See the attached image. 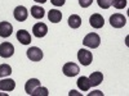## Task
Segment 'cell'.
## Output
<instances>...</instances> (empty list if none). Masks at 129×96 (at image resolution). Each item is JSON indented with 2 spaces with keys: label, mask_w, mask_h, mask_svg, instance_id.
Listing matches in <instances>:
<instances>
[{
  "label": "cell",
  "mask_w": 129,
  "mask_h": 96,
  "mask_svg": "<svg viewBox=\"0 0 129 96\" xmlns=\"http://www.w3.org/2000/svg\"><path fill=\"white\" fill-rule=\"evenodd\" d=\"M26 55H27V58H28L31 62H40V60L43 59V56H44L41 49H39V48H36V46L30 48V49L26 51Z\"/></svg>",
  "instance_id": "cell-4"
},
{
  "label": "cell",
  "mask_w": 129,
  "mask_h": 96,
  "mask_svg": "<svg viewBox=\"0 0 129 96\" xmlns=\"http://www.w3.org/2000/svg\"><path fill=\"white\" fill-rule=\"evenodd\" d=\"M89 23L93 28H102L103 24H105V19L100 13H94L89 18Z\"/></svg>",
  "instance_id": "cell-9"
},
{
  "label": "cell",
  "mask_w": 129,
  "mask_h": 96,
  "mask_svg": "<svg viewBox=\"0 0 129 96\" xmlns=\"http://www.w3.org/2000/svg\"><path fill=\"white\" fill-rule=\"evenodd\" d=\"M34 2H36V3H41V4H44L47 0H34Z\"/></svg>",
  "instance_id": "cell-26"
},
{
  "label": "cell",
  "mask_w": 129,
  "mask_h": 96,
  "mask_svg": "<svg viewBox=\"0 0 129 96\" xmlns=\"http://www.w3.org/2000/svg\"><path fill=\"white\" fill-rule=\"evenodd\" d=\"M39 86H40L39 80H36V78H31V80H28V81L26 82V84H25V91H26V94L31 95L32 91H34L36 87H39Z\"/></svg>",
  "instance_id": "cell-13"
},
{
  "label": "cell",
  "mask_w": 129,
  "mask_h": 96,
  "mask_svg": "<svg viewBox=\"0 0 129 96\" xmlns=\"http://www.w3.org/2000/svg\"><path fill=\"white\" fill-rule=\"evenodd\" d=\"M48 19L50 20L52 23H58L61 22V19H62V13L59 12V10L57 9H52L48 12Z\"/></svg>",
  "instance_id": "cell-14"
},
{
  "label": "cell",
  "mask_w": 129,
  "mask_h": 96,
  "mask_svg": "<svg viewBox=\"0 0 129 96\" xmlns=\"http://www.w3.org/2000/svg\"><path fill=\"white\" fill-rule=\"evenodd\" d=\"M50 2H52L53 5H56V6H62L66 0H50Z\"/></svg>",
  "instance_id": "cell-24"
},
{
  "label": "cell",
  "mask_w": 129,
  "mask_h": 96,
  "mask_svg": "<svg viewBox=\"0 0 129 96\" xmlns=\"http://www.w3.org/2000/svg\"><path fill=\"white\" fill-rule=\"evenodd\" d=\"M102 81H103V74L101 72H93L89 77L90 86H98Z\"/></svg>",
  "instance_id": "cell-15"
},
{
  "label": "cell",
  "mask_w": 129,
  "mask_h": 96,
  "mask_svg": "<svg viewBox=\"0 0 129 96\" xmlns=\"http://www.w3.org/2000/svg\"><path fill=\"white\" fill-rule=\"evenodd\" d=\"M44 14H45V10L43 9L41 6H39V5L31 6V16L34 17L35 19H41L43 17H44Z\"/></svg>",
  "instance_id": "cell-16"
},
{
  "label": "cell",
  "mask_w": 129,
  "mask_h": 96,
  "mask_svg": "<svg viewBox=\"0 0 129 96\" xmlns=\"http://www.w3.org/2000/svg\"><path fill=\"white\" fill-rule=\"evenodd\" d=\"M116 9H124L126 6V0H112V4Z\"/></svg>",
  "instance_id": "cell-21"
},
{
  "label": "cell",
  "mask_w": 129,
  "mask_h": 96,
  "mask_svg": "<svg viewBox=\"0 0 129 96\" xmlns=\"http://www.w3.org/2000/svg\"><path fill=\"white\" fill-rule=\"evenodd\" d=\"M62 70H63V74L66 77H75V76H78V73H79V67H78V64L70 62V63L64 64Z\"/></svg>",
  "instance_id": "cell-5"
},
{
  "label": "cell",
  "mask_w": 129,
  "mask_h": 96,
  "mask_svg": "<svg viewBox=\"0 0 129 96\" xmlns=\"http://www.w3.org/2000/svg\"><path fill=\"white\" fill-rule=\"evenodd\" d=\"M78 87L81 90V91H88L90 88V82H89V78L88 77H80L78 80Z\"/></svg>",
  "instance_id": "cell-18"
},
{
  "label": "cell",
  "mask_w": 129,
  "mask_h": 96,
  "mask_svg": "<svg viewBox=\"0 0 129 96\" xmlns=\"http://www.w3.org/2000/svg\"><path fill=\"white\" fill-rule=\"evenodd\" d=\"M13 54H14V46L10 42L0 44V56L2 58H10Z\"/></svg>",
  "instance_id": "cell-7"
},
{
  "label": "cell",
  "mask_w": 129,
  "mask_h": 96,
  "mask_svg": "<svg viewBox=\"0 0 129 96\" xmlns=\"http://www.w3.org/2000/svg\"><path fill=\"white\" fill-rule=\"evenodd\" d=\"M17 40L22 45H28L31 42V35L26 30H19V31H17Z\"/></svg>",
  "instance_id": "cell-11"
},
{
  "label": "cell",
  "mask_w": 129,
  "mask_h": 96,
  "mask_svg": "<svg viewBox=\"0 0 129 96\" xmlns=\"http://www.w3.org/2000/svg\"><path fill=\"white\" fill-rule=\"evenodd\" d=\"M78 59H79V62L83 64V66L87 67L93 60V54H92V51H89L87 49H80L78 51Z\"/></svg>",
  "instance_id": "cell-2"
},
{
  "label": "cell",
  "mask_w": 129,
  "mask_h": 96,
  "mask_svg": "<svg viewBox=\"0 0 129 96\" xmlns=\"http://www.w3.org/2000/svg\"><path fill=\"white\" fill-rule=\"evenodd\" d=\"M12 32H13V26L9 22H7V20L0 22V37L7 38L12 35Z\"/></svg>",
  "instance_id": "cell-10"
},
{
  "label": "cell",
  "mask_w": 129,
  "mask_h": 96,
  "mask_svg": "<svg viewBox=\"0 0 129 96\" xmlns=\"http://www.w3.org/2000/svg\"><path fill=\"white\" fill-rule=\"evenodd\" d=\"M92 95H101V96H102V92H101V91H93V92L89 94V96H92Z\"/></svg>",
  "instance_id": "cell-25"
},
{
  "label": "cell",
  "mask_w": 129,
  "mask_h": 96,
  "mask_svg": "<svg viewBox=\"0 0 129 96\" xmlns=\"http://www.w3.org/2000/svg\"><path fill=\"white\" fill-rule=\"evenodd\" d=\"M16 87V82L13 80H9V78H5L3 81H0V90L2 91H13Z\"/></svg>",
  "instance_id": "cell-12"
},
{
  "label": "cell",
  "mask_w": 129,
  "mask_h": 96,
  "mask_svg": "<svg viewBox=\"0 0 129 96\" xmlns=\"http://www.w3.org/2000/svg\"><path fill=\"white\" fill-rule=\"evenodd\" d=\"M32 34H34V36L38 37V38L44 37L48 34V26L43 22H38L36 24H34V27H32Z\"/></svg>",
  "instance_id": "cell-6"
},
{
  "label": "cell",
  "mask_w": 129,
  "mask_h": 96,
  "mask_svg": "<svg viewBox=\"0 0 129 96\" xmlns=\"http://www.w3.org/2000/svg\"><path fill=\"white\" fill-rule=\"evenodd\" d=\"M69 26L71 28H79L81 26V18L78 16V14H72L69 17Z\"/></svg>",
  "instance_id": "cell-17"
},
{
  "label": "cell",
  "mask_w": 129,
  "mask_h": 96,
  "mask_svg": "<svg viewBox=\"0 0 129 96\" xmlns=\"http://www.w3.org/2000/svg\"><path fill=\"white\" fill-rule=\"evenodd\" d=\"M48 88L47 87H36L34 91H32V94H31V96H48Z\"/></svg>",
  "instance_id": "cell-20"
},
{
  "label": "cell",
  "mask_w": 129,
  "mask_h": 96,
  "mask_svg": "<svg viewBox=\"0 0 129 96\" xmlns=\"http://www.w3.org/2000/svg\"><path fill=\"white\" fill-rule=\"evenodd\" d=\"M97 3H98L100 8L102 9H109L112 4V0H97Z\"/></svg>",
  "instance_id": "cell-22"
},
{
  "label": "cell",
  "mask_w": 129,
  "mask_h": 96,
  "mask_svg": "<svg viewBox=\"0 0 129 96\" xmlns=\"http://www.w3.org/2000/svg\"><path fill=\"white\" fill-rule=\"evenodd\" d=\"M10 73H12L10 66H8V64H2V66H0V78L10 76Z\"/></svg>",
  "instance_id": "cell-19"
},
{
  "label": "cell",
  "mask_w": 129,
  "mask_h": 96,
  "mask_svg": "<svg viewBox=\"0 0 129 96\" xmlns=\"http://www.w3.org/2000/svg\"><path fill=\"white\" fill-rule=\"evenodd\" d=\"M83 44L85 46L90 48V49H95V48H98L101 45V37L97 35L95 32H90V34H88L87 36L84 37Z\"/></svg>",
  "instance_id": "cell-1"
},
{
  "label": "cell",
  "mask_w": 129,
  "mask_h": 96,
  "mask_svg": "<svg viewBox=\"0 0 129 96\" xmlns=\"http://www.w3.org/2000/svg\"><path fill=\"white\" fill-rule=\"evenodd\" d=\"M110 24L114 28H121L126 24V18L120 13H115L110 17Z\"/></svg>",
  "instance_id": "cell-3"
},
{
  "label": "cell",
  "mask_w": 129,
  "mask_h": 96,
  "mask_svg": "<svg viewBox=\"0 0 129 96\" xmlns=\"http://www.w3.org/2000/svg\"><path fill=\"white\" fill-rule=\"evenodd\" d=\"M13 16H14L16 20H18V22H23V20H26L27 17H28V12H27V9H26L25 6L18 5V6L14 9Z\"/></svg>",
  "instance_id": "cell-8"
},
{
  "label": "cell",
  "mask_w": 129,
  "mask_h": 96,
  "mask_svg": "<svg viewBox=\"0 0 129 96\" xmlns=\"http://www.w3.org/2000/svg\"><path fill=\"white\" fill-rule=\"evenodd\" d=\"M92 3H93V0H79V5L81 8H88L92 5Z\"/></svg>",
  "instance_id": "cell-23"
}]
</instances>
